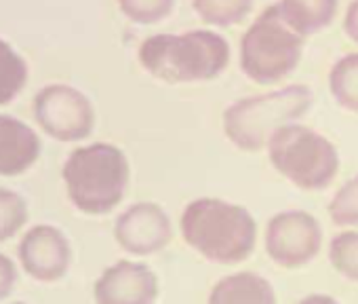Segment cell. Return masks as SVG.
Listing matches in <instances>:
<instances>
[{
  "label": "cell",
  "instance_id": "1",
  "mask_svg": "<svg viewBox=\"0 0 358 304\" xmlns=\"http://www.w3.org/2000/svg\"><path fill=\"white\" fill-rule=\"evenodd\" d=\"M141 68L169 85L217 78L230 64L228 41L213 30L148 36L137 51Z\"/></svg>",
  "mask_w": 358,
  "mask_h": 304
},
{
  "label": "cell",
  "instance_id": "2",
  "mask_svg": "<svg viewBox=\"0 0 358 304\" xmlns=\"http://www.w3.org/2000/svg\"><path fill=\"white\" fill-rule=\"evenodd\" d=\"M179 230L196 254L215 264L245 262L257 243V224L249 209L215 197L188 203Z\"/></svg>",
  "mask_w": 358,
  "mask_h": 304
},
{
  "label": "cell",
  "instance_id": "3",
  "mask_svg": "<svg viewBox=\"0 0 358 304\" xmlns=\"http://www.w3.org/2000/svg\"><path fill=\"white\" fill-rule=\"evenodd\" d=\"M129 178L127 155L108 141L72 150L62 167L70 203L87 216H106L116 209L127 195Z\"/></svg>",
  "mask_w": 358,
  "mask_h": 304
},
{
  "label": "cell",
  "instance_id": "4",
  "mask_svg": "<svg viewBox=\"0 0 358 304\" xmlns=\"http://www.w3.org/2000/svg\"><path fill=\"white\" fill-rule=\"evenodd\" d=\"M314 104V93L306 85H287L276 91L249 95L232 102L224 110L226 137L245 152L268 146L272 133L303 116Z\"/></svg>",
  "mask_w": 358,
  "mask_h": 304
},
{
  "label": "cell",
  "instance_id": "5",
  "mask_svg": "<svg viewBox=\"0 0 358 304\" xmlns=\"http://www.w3.org/2000/svg\"><path fill=\"white\" fill-rule=\"evenodd\" d=\"M266 148L272 167L301 191H324L339 172L335 144L299 123L278 127Z\"/></svg>",
  "mask_w": 358,
  "mask_h": 304
},
{
  "label": "cell",
  "instance_id": "6",
  "mask_svg": "<svg viewBox=\"0 0 358 304\" xmlns=\"http://www.w3.org/2000/svg\"><path fill=\"white\" fill-rule=\"evenodd\" d=\"M303 39L280 18L278 7H266L241 41V70L257 85L285 81L301 62Z\"/></svg>",
  "mask_w": 358,
  "mask_h": 304
},
{
  "label": "cell",
  "instance_id": "7",
  "mask_svg": "<svg viewBox=\"0 0 358 304\" xmlns=\"http://www.w3.org/2000/svg\"><path fill=\"white\" fill-rule=\"evenodd\" d=\"M36 125L57 141H80L95 127L91 99L72 85L51 83L34 95L32 106Z\"/></svg>",
  "mask_w": 358,
  "mask_h": 304
},
{
  "label": "cell",
  "instance_id": "8",
  "mask_svg": "<svg viewBox=\"0 0 358 304\" xmlns=\"http://www.w3.org/2000/svg\"><path fill=\"white\" fill-rule=\"evenodd\" d=\"M266 251L282 268H299L312 262L322 245L318 220L303 209L280 212L266 224Z\"/></svg>",
  "mask_w": 358,
  "mask_h": 304
},
{
  "label": "cell",
  "instance_id": "9",
  "mask_svg": "<svg viewBox=\"0 0 358 304\" xmlns=\"http://www.w3.org/2000/svg\"><path fill=\"white\" fill-rule=\"evenodd\" d=\"M17 258L32 279L41 283H55L70 270L72 245L57 226L36 224L22 235Z\"/></svg>",
  "mask_w": 358,
  "mask_h": 304
},
{
  "label": "cell",
  "instance_id": "10",
  "mask_svg": "<svg viewBox=\"0 0 358 304\" xmlns=\"http://www.w3.org/2000/svg\"><path fill=\"white\" fill-rule=\"evenodd\" d=\"M114 239L131 256H154L171 243L173 226L160 205L139 201L116 218Z\"/></svg>",
  "mask_w": 358,
  "mask_h": 304
},
{
  "label": "cell",
  "instance_id": "11",
  "mask_svg": "<svg viewBox=\"0 0 358 304\" xmlns=\"http://www.w3.org/2000/svg\"><path fill=\"white\" fill-rule=\"evenodd\" d=\"M158 277L148 264L118 260L103 268L93 285L95 304H156Z\"/></svg>",
  "mask_w": 358,
  "mask_h": 304
},
{
  "label": "cell",
  "instance_id": "12",
  "mask_svg": "<svg viewBox=\"0 0 358 304\" xmlns=\"http://www.w3.org/2000/svg\"><path fill=\"white\" fill-rule=\"evenodd\" d=\"M38 133L11 114H0V176L15 178L26 174L41 157Z\"/></svg>",
  "mask_w": 358,
  "mask_h": 304
},
{
  "label": "cell",
  "instance_id": "13",
  "mask_svg": "<svg viewBox=\"0 0 358 304\" xmlns=\"http://www.w3.org/2000/svg\"><path fill=\"white\" fill-rule=\"evenodd\" d=\"M207 304H276V293L266 277L243 270L220 279Z\"/></svg>",
  "mask_w": 358,
  "mask_h": 304
},
{
  "label": "cell",
  "instance_id": "14",
  "mask_svg": "<svg viewBox=\"0 0 358 304\" xmlns=\"http://www.w3.org/2000/svg\"><path fill=\"white\" fill-rule=\"evenodd\" d=\"M282 22L301 39L333 24L339 0H280L276 3Z\"/></svg>",
  "mask_w": 358,
  "mask_h": 304
},
{
  "label": "cell",
  "instance_id": "15",
  "mask_svg": "<svg viewBox=\"0 0 358 304\" xmlns=\"http://www.w3.org/2000/svg\"><path fill=\"white\" fill-rule=\"evenodd\" d=\"M329 91L341 108L358 114V53H348L333 64Z\"/></svg>",
  "mask_w": 358,
  "mask_h": 304
},
{
  "label": "cell",
  "instance_id": "16",
  "mask_svg": "<svg viewBox=\"0 0 358 304\" xmlns=\"http://www.w3.org/2000/svg\"><path fill=\"white\" fill-rule=\"evenodd\" d=\"M30 78V68L26 60L0 39V106L11 104L26 87Z\"/></svg>",
  "mask_w": 358,
  "mask_h": 304
},
{
  "label": "cell",
  "instance_id": "17",
  "mask_svg": "<svg viewBox=\"0 0 358 304\" xmlns=\"http://www.w3.org/2000/svg\"><path fill=\"white\" fill-rule=\"evenodd\" d=\"M196 15L217 28L243 24L253 11V0H192Z\"/></svg>",
  "mask_w": 358,
  "mask_h": 304
},
{
  "label": "cell",
  "instance_id": "18",
  "mask_svg": "<svg viewBox=\"0 0 358 304\" xmlns=\"http://www.w3.org/2000/svg\"><path fill=\"white\" fill-rule=\"evenodd\" d=\"M329 262L341 277L358 283V230H343L331 239Z\"/></svg>",
  "mask_w": 358,
  "mask_h": 304
},
{
  "label": "cell",
  "instance_id": "19",
  "mask_svg": "<svg viewBox=\"0 0 358 304\" xmlns=\"http://www.w3.org/2000/svg\"><path fill=\"white\" fill-rule=\"evenodd\" d=\"M28 218H30V209L26 199L11 188L0 186V243L20 235Z\"/></svg>",
  "mask_w": 358,
  "mask_h": 304
},
{
  "label": "cell",
  "instance_id": "20",
  "mask_svg": "<svg viewBox=\"0 0 358 304\" xmlns=\"http://www.w3.org/2000/svg\"><path fill=\"white\" fill-rule=\"evenodd\" d=\"M329 218L335 226H358V174L337 188L329 203Z\"/></svg>",
  "mask_w": 358,
  "mask_h": 304
},
{
  "label": "cell",
  "instance_id": "21",
  "mask_svg": "<svg viewBox=\"0 0 358 304\" xmlns=\"http://www.w3.org/2000/svg\"><path fill=\"white\" fill-rule=\"evenodd\" d=\"M118 9L129 22L152 26L173 13L175 0H118Z\"/></svg>",
  "mask_w": 358,
  "mask_h": 304
},
{
  "label": "cell",
  "instance_id": "22",
  "mask_svg": "<svg viewBox=\"0 0 358 304\" xmlns=\"http://www.w3.org/2000/svg\"><path fill=\"white\" fill-rule=\"evenodd\" d=\"M15 283H17L15 262L9 256L0 254V302L11 296V291L15 289Z\"/></svg>",
  "mask_w": 358,
  "mask_h": 304
},
{
  "label": "cell",
  "instance_id": "23",
  "mask_svg": "<svg viewBox=\"0 0 358 304\" xmlns=\"http://www.w3.org/2000/svg\"><path fill=\"white\" fill-rule=\"evenodd\" d=\"M343 32L345 36L358 45V0H352L345 9V15H343Z\"/></svg>",
  "mask_w": 358,
  "mask_h": 304
},
{
  "label": "cell",
  "instance_id": "24",
  "mask_svg": "<svg viewBox=\"0 0 358 304\" xmlns=\"http://www.w3.org/2000/svg\"><path fill=\"white\" fill-rule=\"evenodd\" d=\"M295 304H339V302L333 296H327V293H312V296L301 298Z\"/></svg>",
  "mask_w": 358,
  "mask_h": 304
},
{
  "label": "cell",
  "instance_id": "25",
  "mask_svg": "<svg viewBox=\"0 0 358 304\" xmlns=\"http://www.w3.org/2000/svg\"><path fill=\"white\" fill-rule=\"evenodd\" d=\"M13 304H26V302H13Z\"/></svg>",
  "mask_w": 358,
  "mask_h": 304
}]
</instances>
